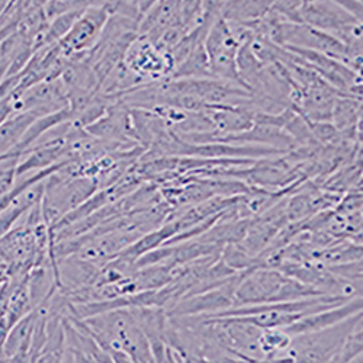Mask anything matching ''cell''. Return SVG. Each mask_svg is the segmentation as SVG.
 <instances>
[{
	"label": "cell",
	"instance_id": "d6986e66",
	"mask_svg": "<svg viewBox=\"0 0 363 363\" xmlns=\"http://www.w3.org/2000/svg\"><path fill=\"white\" fill-rule=\"evenodd\" d=\"M301 5H302L301 0H298V2H295V0L294 2H285V0H282V2H272L270 9L274 11L284 22L302 23V19L299 15Z\"/></svg>",
	"mask_w": 363,
	"mask_h": 363
},
{
	"label": "cell",
	"instance_id": "3957f363",
	"mask_svg": "<svg viewBox=\"0 0 363 363\" xmlns=\"http://www.w3.org/2000/svg\"><path fill=\"white\" fill-rule=\"evenodd\" d=\"M302 23L336 38L347 48L362 52V22L347 13L337 0H304L299 9Z\"/></svg>",
	"mask_w": 363,
	"mask_h": 363
},
{
	"label": "cell",
	"instance_id": "2e32d148",
	"mask_svg": "<svg viewBox=\"0 0 363 363\" xmlns=\"http://www.w3.org/2000/svg\"><path fill=\"white\" fill-rule=\"evenodd\" d=\"M272 2H223L221 16L228 22L250 25L262 19Z\"/></svg>",
	"mask_w": 363,
	"mask_h": 363
},
{
	"label": "cell",
	"instance_id": "9a60e30c",
	"mask_svg": "<svg viewBox=\"0 0 363 363\" xmlns=\"http://www.w3.org/2000/svg\"><path fill=\"white\" fill-rule=\"evenodd\" d=\"M331 124L340 133L362 128V99L342 95L333 108Z\"/></svg>",
	"mask_w": 363,
	"mask_h": 363
},
{
	"label": "cell",
	"instance_id": "30bf717a",
	"mask_svg": "<svg viewBox=\"0 0 363 363\" xmlns=\"http://www.w3.org/2000/svg\"><path fill=\"white\" fill-rule=\"evenodd\" d=\"M217 320L227 339V346L231 354L243 359L249 363L263 362V354L259 349V337L262 328L241 320L238 317H227V318H209Z\"/></svg>",
	"mask_w": 363,
	"mask_h": 363
},
{
	"label": "cell",
	"instance_id": "ba28073f",
	"mask_svg": "<svg viewBox=\"0 0 363 363\" xmlns=\"http://www.w3.org/2000/svg\"><path fill=\"white\" fill-rule=\"evenodd\" d=\"M241 274L233 275L220 286L206 292L182 298L167 311L169 317H199L209 318L224 311L235 308L234 292L241 279Z\"/></svg>",
	"mask_w": 363,
	"mask_h": 363
},
{
	"label": "cell",
	"instance_id": "7402d4cb",
	"mask_svg": "<svg viewBox=\"0 0 363 363\" xmlns=\"http://www.w3.org/2000/svg\"><path fill=\"white\" fill-rule=\"evenodd\" d=\"M337 4L347 13H350L354 19L362 22V19H363V4H362V0H337Z\"/></svg>",
	"mask_w": 363,
	"mask_h": 363
},
{
	"label": "cell",
	"instance_id": "52a82bcc",
	"mask_svg": "<svg viewBox=\"0 0 363 363\" xmlns=\"http://www.w3.org/2000/svg\"><path fill=\"white\" fill-rule=\"evenodd\" d=\"M123 63L144 83L170 80L174 70L172 55L141 35L131 43Z\"/></svg>",
	"mask_w": 363,
	"mask_h": 363
},
{
	"label": "cell",
	"instance_id": "5bb4252c",
	"mask_svg": "<svg viewBox=\"0 0 363 363\" xmlns=\"http://www.w3.org/2000/svg\"><path fill=\"white\" fill-rule=\"evenodd\" d=\"M37 325V311L29 313L23 318H21L8 333V337L4 343V356L6 359L12 357L19 352L31 353V345L34 331Z\"/></svg>",
	"mask_w": 363,
	"mask_h": 363
},
{
	"label": "cell",
	"instance_id": "e0dca14e",
	"mask_svg": "<svg viewBox=\"0 0 363 363\" xmlns=\"http://www.w3.org/2000/svg\"><path fill=\"white\" fill-rule=\"evenodd\" d=\"M292 337L282 328L262 330L259 337V349L264 360L284 362L291 347Z\"/></svg>",
	"mask_w": 363,
	"mask_h": 363
},
{
	"label": "cell",
	"instance_id": "5b68a950",
	"mask_svg": "<svg viewBox=\"0 0 363 363\" xmlns=\"http://www.w3.org/2000/svg\"><path fill=\"white\" fill-rule=\"evenodd\" d=\"M360 317L362 313L330 328L292 337L286 357L279 363H330Z\"/></svg>",
	"mask_w": 363,
	"mask_h": 363
},
{
	"label": "cell",
	"instance_id": "cb8c5ba5",
	"mask_svg": "<svg viewBox=\"0 0 363 363\" xmlns=\"http://www.w3.org/2000/svg\"><path fill=\"white\" fill-rule=\"evenodd\" d=\"M347 363H363V357H362V354H359V356H356L354 359H352V360L347 362Z\"/></svg>",
	"mask_w": 363,
	"mask_h": 363
},
{
	"label": "cell",
	"instance_id": "603a6c76",
	"mask_svg": "<svg viewBox=\"0 0 363 363\" xmlns=\"http://www.w3.org/2000/svg\"><path fill=\"white\" fill-rule=\"evenodd\" d=\"M111 357H112V363H135L131 357H128L123 352H113L111 353Z\"/></svg>",
	"mask_w": 363,
	"mask_h": 363
},
{
	"label": "cell",
	"instance_id": "9c48e42d",
	"mask_svg": "<svg viewBox=\"0 0 363 363\" xmlns=\"http://www.w3.org/2000/svg\"><path fill=\"white\" fill-rule=\"evenodd\" d=\"M108 18L104 2H90L65 38L58 41L63 55L76 57L92 50L102 35Z\"/></svg>",
	"mask_w": 363,
	"mask_h": 363
},
{
	"label": "cell",
	"instance_id": "ffe728a7",
	"mask_svg": "<svg viewBox=\"0 0 363 363\" xmlns=\"http://www.w3.org/2000/svg\"><path fill=\"white\" fill-rule=\"evenodd\" d=\"M87 5H89V2H44V12L50 22V21L62 16L65 13H69L72 11L83 9Z\"/></svg>",
	"mask_w": 363,
	"mask_h": 363
},
{
	"label": "cell",
	"instance_id": "7c38bea8",
	"mask_svg": "<svg viewBox=\"0 0 363 363\" xmlns=\"http://www.w3.org/2000/svg\"><path fill=\"white\" fill-rule=\"evenodd\" d=\"M173 28H184L180 2H170V0L155 2L138 23V35L157 44L159 40Z\"/></svg>",
	"mask_w": 363,
	"mask_h": 363
},
{
	"label": "cell",
	"instance_id": "7a4b0ae2",
	"mask_svg": "<svg viewBox=\"0 0 363 363\" xmlns=\"http://www.w3.org/2000/svg\"><path fill=\"white\" fill-rule=\"evenodd\" d=\"M313 296H323L310 286L286 277L270 267H255L245 270L234 292L235 308L294 302Z\"/></svg>",
	"mask_w": 363,
	"mask_h": 363
},
{
	"label": "cell",
	"instance_id": "ac0fdd59",
	"mask_svg": "<svg viewBox=\"0 0 363 363\" xmlns=\"http://www.w3.org/2000/svg\"><path fill=\"white\" fill-rule=\"evenodd\" d=\"M362 347H363V342H362V317H360L349 331V335L346 336L343 345L340 346L335 357L330 360V363H347L356 356L362 354Z\"/></svg>",
	"mask_w": 363,
	"mask_h": 363
},
{
	"label": "cell",
	"instance_id": "8992f818",
	"mask_svg": "<svg viewBox=\"0 0 363 363\" xmlns=\"http://www.w3.org/2000/svg\"><path fill=\"white\" fill-rule=\"evenodd\" d=\"M240 47L241 44L233 34L228 22L220 16L211 26L205 40L211 77L249 89L240 79L237 69V54Z\"/></svg>",
	"mask_w": 363,
	"mask_h": 363
},
{
	"label": "cell",
	"instance_id": "8fae6325",
	"mask_svg": "<svg viewBox=\"0 0 363 363\" xmlns=\"http://www.w3.org/2000/svg\"><path fill=\"white\" fill-rule=\"evenodd\" d=\"M359 313H362V296L349 299L340 306L308 314L282 330L286 331L291 337H295L299 335H307V333H315L324 328H330Z\"/></svg>",
	"mask_w": 363,
	"mask_h": 363
},
{
	"label": "cell",
	"instance_id": "277c9868",
	"mask_svg": "<svg viewBox=\"0 0 363 363\" xmlns=\"http://www.w3.org/2000/svg\"><path fill=\"white\" fill-rule=\"evenodd\" d=\"M277 45L302 48L324 54L336 60V62H340L354 73L362 74V52L352 51L336 38L306 23H281Z\"/></svg>",
	"mask_w": 363,
	"mask_h": 363
},
{
	"label": "cell",
	"instance_id": "4fadbf2b",
	"mask_svg": "<svg viewBox=\"0 0 363 363\" xmlns=\"http://www.w3.org/2000/svg\"><path fill=\"white\" fill-rule=\"evenodd\" d=\"M40 116L34 112H23L12 116L6 123L0 125V157L12 156L13 150L21 143L26 130Z\"/></svg>",
	"mask_w": 363,
	"mask_h": 363
},
{
	"label": "cell",
	"instance_id": "6da1fadb",
	"mask_svg": "<svg viewBox=\"0 0 363 363\" xmlns=\"http://www.w3.org/2000/svg\"><path fill=\"white\" fill-rule=\"evenodd\" d=\"M82 321L109 354L123 352L135 363H155L150 343L130 308L106 311Z\"/></svg>",
	"mask_w": 363,
	"mask_h": 363
},
{
	"label": "cell",
	"instance_id": "44dd1931",
	"mask_svg": "<svg viewBox=\"0 0 363 363\" xmlns=\"http://www.w3.org/2000/svg\"><path fill=\"white\" fill-rule=\"evenodd\" d=\"M15 101H16V98L12 94L4 99H0V125L16 115Z\"/></svg>",
	"mask_w": 363,
	"mask_h": 363
}]
</instances>
